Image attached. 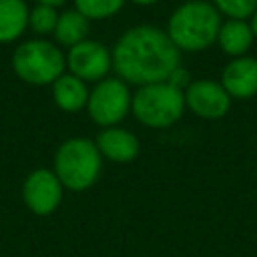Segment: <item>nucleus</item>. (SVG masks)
<instances>
[{
	"instance_id": "obj_11",
	"label": "nucleus",
	"mask_w": 257,
	"mask_h": 257,
	"mask_svg": "<svg viewBox=\"0 0 257 257\" xmlns=\"http://www.w3.org/2000/svg\"><path fill=\"white\" fill-rule=\"evenodd\" d=\"M94 143H96V149H98L100 157L110 161V163H118V165L133 163L141 155L139 137L133 131H128L120 124L100 128Z\"/></svg>"
},
{
	"instance_id": "obj_19",
	"label": "nucleus",
	"mask_w": 257,
	"mask_h": 257,
	"mask_svg": "<svg viewBox=\"0 0 257 257\" xmlns=\"http://www.w3.org/2000/svg\"><path fill=\"white\" fill-rule=\"evenodd\" d=\"M167 82H171L173 86H177L179 90H183V92H185V88H187V86L193 82V78H191L189 70H187V68L181 64L179 68H175V70L171 72V76L167 78Z\"/></svg>"
},
{
	"instance_id": "obj_1",
	"label": "nucleus",
	"mask_w": 257,
	"mask_h": 257,
	"mask_svg": "<svg viewBox=\"0 0 257 257\" xmlns=\"http://www.w3.org/2000/svg\"><path fill=\"white\" fill-rule=\"evenodd\" d=\"M110 52L114 76L137 88L163 82L181 66V50L165 30L153 24H137L124 30Z\"/></svg>"
},
{
	"instance_id": "obj_12",
	"label": "nucleus",
	"mask_w": 257,
	"mask_h": 257,
	"mask_svg": "<svg viewBox=\"0 0 257 257\" xmlns=\"http://www.w3.org/2000/svg\"><path fill=\"white\" fill-rule=\"evenodd\" d=\"M50 86H52V100L60 110L78 112V110L86 108L90 90H88L86 82L80 80L78 76H74L70 72H64Z\"/></svg>"
},
{
	"instance_id": "obj_15",
	"label": "nucleus",
	"mask_w": 257,
	"mask_h": 257,
	"mask_svg": "<svg viewBox=\"0 0 257 257\" xmlns=\"http://www.w3.org/2000/svg\"><path fill=\"white\" fill-rule=\"evenodd\" d=\"M90 32V20L86 16H82L78 10H64L62 14H58V22L54 28V40L62 46L72 48L74 44L82 42L88 38Z\"/></svg>"
},
{
	"instance_id": "obj_13",
	"label": "nucleus",
	"mask_w": 257,
	"mask_h": 257,
	"mask_svg": "<svg viewBox=\"0 0 257 257\" xmlns=\"http://www.w3.org/2000/svg\"><path fill=\"white\" fill-rule=\"evenodd\" d=\"M253 42L255 36L247 20H223L217 34V46L221 48V52L231 58H239L251 50Z\"/></svg>"
},
{
	"instance_id": "obj_22",
	"label": "nucleus",
	"mask_w": 257,
	"mask_h": 257,
	"mask_svg": "<svg viewBox=\"0 0 257 257\" xmlns=\"http://www.w3.org/2000/svg\"><path fill=\"white\" fill-rule=\"evenodd\" d=\"M128 2H133V4H137V6H153V4H157L159 0H128Z\"/></svg>"
},
{
	"instance_id": "obj_9",
	"label": "nucleus",
	"mask_w": 257,
	"mask_h": 257,
	"mask_svg": "<svg viewBox=\"0 0 257 257\" xmlns=\"http://www.w3.org/2000/svg\"><path fill=\"white\" fill-rule=\"evenodd\" d=\"M62 183L50 169H34L22 185V199L26 207L38 215L46 217L54 213L62 201Z\"/></svg>"
},
{
	"instance_id": "obj_2",
	"label": "nucleus",
	"mask_w": 257,
	"mask_h": 257,
	"mask_svg": "<svg viewBox=\"0 0 257 257\" xmlns=\"http://www.w3.org/2000/svg\"><path fill=\"white\" fill-rule=\"evenodd\" d=\"M221 24L223 16L213 2L187 0L171 12L165 32L181 52H203L217 44Z\"/></svg>"
},
{
	"instance_id": "obj_14",
	"label": "nucleus",
	"mask_w": 257,
	"mask_h": 257,
	"mask_svg": "<svg viewBox=\"0 0 257 257\" xmlns=\"http://www.w3.org/2000/svg\"><path fill=\"white\" fill-rule=\"evenodd\" d=\"M30 8L24 0H0V44L18 40L28 28Z\"/></svg>"
},
{
	"instance_id": "obj_18",
	"label": "nucleus",
	"mask_w": 257,
	"mask_h": 257,
	"mask_svg": "<svg viewBox=\"0 0 257 257\" xmlns=\"http://www.w3.org/2000/svg\"><path fill=\"white\" fill-rule=\"evenodd\" d=\"M225 20H249L257 10V0H211Z\"/></svg>"
},
{
	"instance_id": "obj_20",
	"label": "nucleus",
	"mask_w": 257,
	"mask_h": 257,
	"mask_svg": "<svg viewBox=\"0 0 257 257\" xmlns=\"http://www.w3.org/2000/svg\"><path fill=\"white\" fill-rule=\"evenodd\" d=\"M247 22H249L251 32H253V36H255V40H257V10H255V12L249 16V20H247Z\"/></svg>"
},
{
	"instance_id": "obj_5",
	"label": "nucleus",
	"mask_w": 257,
	"mask_h": 257,
	"mask_svg": "<svg viewBox=\"0 0 257 257\" xmlns=\"http://www.w3.org/2000/svg\"><path fill=\"white\" fill-rule=\"evenodd\" d=\"M12 68L16 76L28 84H52L66 70V54L50 40H26L16 46Z\"/></svg>"
},
{
	"instance_id": "obj_7",
	"label": "nucleus",
	"mask_w": 257,
	"mask_h": 257,
	"mask_svg": "<svg viewBox=\"0 0 257 257\" xmlns=\"http://www.w3.org/2000/svg\"><path fill=\"white\" fill-rule=\"evenodd\" d=\"M66 68L84 82H100L112 72V52L98 40H82L68 48Z\"/></svg>"
},
{
	"instance_id": "obj_8",
	"label": "nucleus",
	"mask_w": 257,
	"mask_h": 257,
	"mask_svg": "<svg viewBox=\"0 0 257 257\" xmlns=\"http://www.w3.org/2000/svg\"><path fill=\"white\" fill-rule=\"evenodd\" d=\"M231 96L219 80L197 78L185 88V106L203 120H219L231 110Z\"/></svg>"
},
{
	"instance_id": "obj_10",
	"label": "nucleus",
	"mask_w": 257,
	"mask_h": 257,
	"mask_svg": "<svg viewBox=\"0 0 257 257\" xmlns=\"http://www.w3.org/2000/svg\"><path fill=\"white\" fill-rule=\"evenodd\" d=\"M219 82L231 98H253L257 94V58L249 54L231 58L223 66Z\"/></svg>"
},
{
	"instance_id": "obj_17",
	"label": "nucleus",
	"mask_w": 257,
	"mask_h": 257,
	"mask_svg": "<svg viewBox=\"0 0 257 257\" xmlns=\"http://www.w3.org/2000/svg\"><path fill=\"white\" fill-rule=\"evenodd\" d=\"M56 22H58V12L54 6L36 4L28 14V26L36 34H54Z\"/></svg>"
},
{
	"instance_id": "obj_6",
	"label": "nucleus",
	"mask_w": 257,
	"mask_h": 257,
	"mask_svg": "<svg viewBox=\"0 0 257 257\" xmlns=\"http://www.w3.org/2000/svg\"><path fill=\"white\" fill-rule=\"evenodd\" d=\"M131 104H133L131 86L118 76H106L104 80L96 82L90 88L86 112L90 120L100 128L118 126L131 114Z\"/></svg>"
},
{
	"instance_id": "obj_3",
	"label": "nucleus",
	"mask_w": 257,
	"mask_h": 257,
	"mask_svg": "<svg viewBox=\"0 0 257 257\" xmlns=\"http://www.w3.org/2000/svg\"><path fill=\"white\" fill-rule=\"evenodd\" d=\"M52 171L68 191L80 193L90 189L102 171V157L96 143L84 137L66 139L54 153Z\"/></svg>"
},
{
	"instance_id": "obj_21",
	"label": "nucleus",
	"mask_w": 257,
	"mask_h": 257,
	"mask_svg": "<svg viewBox=\"0 0 257 257\" xmlns=\"http://www.w3.org/2000/svg\"><path fill=\"white\" fill-rule=\"evenodd\" d=\"M66 0H36V4H46V6H54V8H58V6H62Z\"/></svg>"
},
{
	"instance_id": "obj_4",
	"label": "nucleus",
	"mask_w": 257,
	"mask_h": 257,
	"mask_svg": "<svg viewBox=\"0 0 257 257\" xmlns=\"http://www.w3.org/2000/svg\"><path fill=\"white\" fill-rule=\"evenodd\" d=\"M185 92L171 82H153L135 88L131 114L147 128H169L185 114Z\"/></svg>"
},
{
	"instance_id": "obj_16",
	"label": "nucleus",
	"mask_w": 257,
	"mask_h": 257,
	"mask_svg": "<svg viewBox=\"0 0 257 257\" xmlns=\"http://www.w3.org/2000/svg\"><path fill=\"white\" fill-rule=\"evenodd\" d=\"M72 2H74V10H78L88 20L112 18L126 4V0H72Z\"/></svg>"
}]
</instances>
